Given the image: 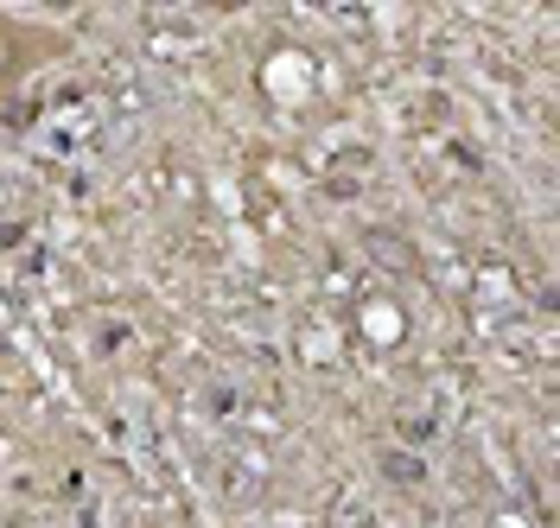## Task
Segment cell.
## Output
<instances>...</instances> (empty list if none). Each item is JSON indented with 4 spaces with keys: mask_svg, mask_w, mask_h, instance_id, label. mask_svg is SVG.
<instances>
[{
    "mask_svg": "<svg viewBox=\"0 0 560 528\" xmlns=\"http://www.w3.org/2000/svg\"><path fill=\"white\" fill-rule=\"evenodd\" d=\"M0 528H20V523H7V516H0Z\"/></svg>",
    "mask_w": 560,
    "mask_h": 528,
    "instance_id": "7a4b0ae2",
    "label": "cell"
},
{
    "mask_svg": "<svg viewBox=\"0 0 560 528\" xmlns=\"http://www.w3.org/2000/svg\"><path fill=\"white\" fill-rule=\"evenodd\" d=\"M255 83H261L268 103H280V108H313L338 90V64H331V51H313V45H275V51L261 58Z\"/></svg>",
    "mask_w": 560,
    "mask_h": 528,
    "instance_id": "6da1fadb",
    "label": "cell"
}]
</instances>
